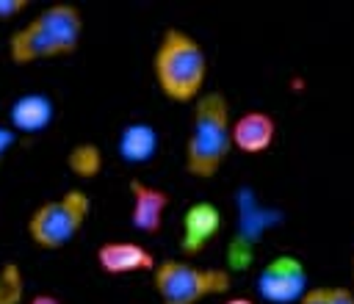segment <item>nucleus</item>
Masks as SVG:
<instances>
[{"instance_id": "f257e3e1", "label": "nucleus", "mask_w": 354, "mask_h": 304, "mask_svg": "<svg viewBox=\"0 0 354 304\" xmlns=\"http://www.w3.org/2000/svg\"><path fill=\"white\" fill-rule=\"evenodd\" d=\"M80 8L75 3H53L8 36V61L17 66H30L39 61L66 58L80 47Z\"/></svg>"}, {"instance_id": "f03ea898", "label": "nucleus", "mask_w": 354, "mask_h": 304, "mask_svg": "<svg viewBox=\"0 0 354 304\" xmlns=\"http://www.w3.org/2000/svg\"><path fill=\"white\" fill-rule=\"evenodd\" d=\"M207 69V53L188 30L166 28L160 33L152 53V77L166 99L177 105L196 102L205 94Z\"/></svg>"}, {"instance_id": "7ed1b4c3", "label": "nucleus", "mask_w": 354, "mask_h": 304, "mask_svg": "<svg viewBox=\"0 0 354 304\" xmlns=\"http://www.w3.org/2000/svg\"><path fill=\"white\" fill-rule=\"evenodd\" d=\"M232 152V116L221 91H205L194 102V119L185 138L183 166L194 180H210Z\"/></svg>"}, {"instance_id": "20e7f679", "label": "nucleus", "mask_w": 354, "mask_h": 304, "mask_svg": "<svg viewBox=\"0 0 354 304\" xmlns=\"http://www.w3.org/2000/svg\"><path fill=\"white\" fill-rule=\"evenodd\" d=\"M152 287L160 304H202L213 296H227L232 287L230 268L196 265L185 257L160 260L152 271Z\"/></svg>"}, {"instance_id": "39448f33", "label": "nucleus", "mask_w": 354, "mask_h": 304, "mask_svg": "<svg viewBox=\"0 0 354 304\" xmlns=\"http://www.w3.org/2000/svg\"><path fill=\"white\" fill-rule=\"evenodd\" d=\"M91 216V196L83 188H69L55 199L41 202L28 216V238L33 246L55 251L64 249L88 221Z\"/></svg>"}, {"instance_id": "423d86ee", "label": "nucleus", "mask_w": 354, "mask_h": 304, "mask_svg": "<svg viewBox=\"0 0 354 304\" xmlns=\"http://www.w3.org/2000/svg\"><path fill=\"white\" fill-rule=\"evenodd\" d=\"M254 287L257 296L268 304H299L310 290L307 268L296 254H277L257 271Z\"/></svg>"}, {"instance_id": "0eeeda50", "label": "nucleus", "mask_w": 354, "mask_h": 304, "mask_svg": "<svg viewBox=\"0 0 354 304\" xmlns=\"http://www.w3.org/2000/svg\"><path fill=\"white\" fill-rule=\"evenodd\" d=\"M221 227H224V216L218 205L207 199L191 202L180 218V251L185 254V260L202 254L218 238Z\"/></svg>"}, {"instance_id": "6e6552de", "label": "nucleus", "mask_w": 354, "mask_h": 304, "mask_svg": "<svg viewBox=\"0 0 354 304\" xmlns=\"http://www.w3.org/2000/svg\"><path fill=\"white\" fill-rule=\"evenodd\" d=\"M171 205L169 191L144 182L138 177L130 180V224L144 235H158L166 221V210Z\"/></svg>"}, {"instance_id": "1a4fd4ad", "label": "nucleus", "mask_w": 354, "mask_h": 304, "mask_svg": "<svg viewBox=\"0 0 354 304\" xmlns=\"http://www.w3.org/2000/svg\"><path fill=\"white\" fill-rule=\"evenodd\" d=\"M97 265L111 276L127 274H152L158 260L138 240H105L97 246Z\"/></svg>"}, {"instance_id": "9d476101", "label": "nucleus", "mask_w": 354, "mask_h": 304, "mask_svg": "<svg viewBox=\"0 0 354 304\" xmlns=\"http://www.w3.org/2000/svg\"><path fill=\"white\" fill-rule=\"evenodd\" d=\"M277 138V122L266 111H243L232 119V149L243 155H263Z\"/></svg>"}, {"instance_id": "9b49d317", "label": "nucleus", "mask_w": 354, "mask_h": 304, "mask_svg": "<svg viewBox=\"0 0 354 304\" xmlns=\"http://www.w3.org/2000/svg\"><path fill=\"white\" fill-rule=\"evenodd\" d=\"M55 119V102L41 91L19 94L8 108V127L17 135L44 133Z\"/></svg>"}, {"instance_id": "f8f14e48", "label": "nucleus", "mask_w": 354, "mask_h": 304, "mask_svg": "<svg viewBox=\"0 0 354 304\" xmlns=\"http://www.w3.org/2000/svg\"><path fill=\"white\" fill-rule=\"evenodd\" d=\"M160 138L149 122H130L116 138V155L124 163H149L158 155Z\"/></svg>"}, {"instance_id": "ddd939ff", "label": "nucleus", "mask_w": 354, "mask_h": 304, "mask_svg": "<svg viewBox=\"0 0 354 304\" xmlns=\"http://www.w3.org/2000/svg\"><path fill=\"white\" fill-rule=\"evenodd\" d=\"M66 166L69 171L77 177V180H94L100 171H102V152L97 144L91 141H83V144H75L66 155Z\"/></svg>"}, {"instance_id": "4468645a", "label": "nucleus", "mask_w": 354, "mask_h": 304, "mask_svg": "<svg viewBox=\"0 0 354 304\" xmlns=\"http://www.w3.org/2000/svg\"><path fill=\"white\" fill-rule=\"evenodd\" d=\"M299 304H354V290L351 287H310Z\"/></svg>"}, {"instance_id": "2eb2a0df", "label": "nucleus", "mask_w": 354, "mask_h": 304, "mask_svg": "<svg viewBox=\"0 0 354 304\" xmlns=\"http://www.w3.org/2000/svg\"><path fill=\"white\" fill-rule=\"evenodd\" d=\"M22 301V274L19 265L6 263L0 268V304H19Z\"/></svg>"}, {"instance_id": "dca6fc26", "label": "nucleus", "mask_w": 354, "mask_h": 304, "mask_svg": "<svg viewBox=\"0 0 354 304\" xmlns=\"http://www.w3.org/2000/svg\"><path fill=\"white\" fill-rule=\"evenodd\" d=\"M30 8V0H0V22H8Z\"/></svg>"}, {"instance_id": "f3484780", "label": "nucleus", "mask_w": 354, "mask_h": 304, "mask_svg": "<svg viewBox=\"0 0 354 304\" xmlns=\"http://www.w3.org/2000/svg\"><path fill=\"white\" fill-rule=\"evenodd\" d=\"M17 138H19V135H17V133H14L8 124H0V160H3V158H6L11 149H14Z\"/></svg>"}, {"instance_id": "a211bd4d", "label": "nucleus", "mask_w": 354, "mask_h": 304, "mask_svg": "<svg viewBox=\"0 0 354 304\" xmlns=\"http://www.w3.org/2000/svg\"><path fill=\"white\" fill-rule=\"evenodd\" d=\"M28 304H64L58 296H53V293H36Z\"/></svg>"}, {"instance_id": "6ab92c4d", "label": "nucleus", "mask_w": 354, "mask_h": 304, "mask_svg": "<svg viewBox=\"0 0 354 304\" xmlns=\"http://www.w3.org/2000/svg\"><path fill=\"white\" fill-rule=\"evenodd\" d=\"M224 304H254L252 298H246V296H230Z\"/></svg>"}, {"instance_id": "aec40b11", "label": "nucleus", "mask_w": 354, "mask_h": 304, "mask_svg": "<svg viewBox=\"0 0 354 304\" xmlns=\"http://www.w3.org/2000/svg\"><path fill=\"white\" fill-rule=\"evenodd\" d=\"M351 271H354V257H351ZM351 290H354V287H351Z\"/></svg>"}]
</instances>
